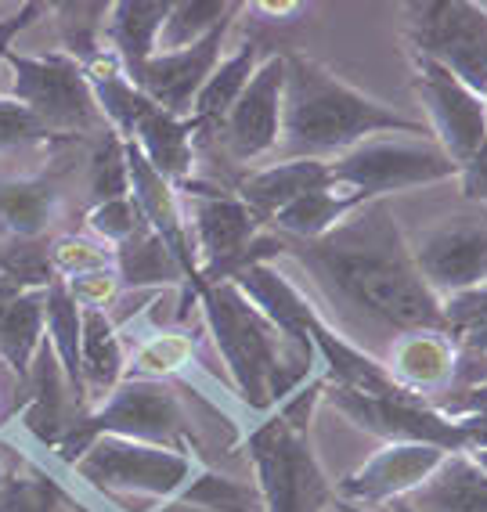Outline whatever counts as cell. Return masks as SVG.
Wrapping results in <instances>:
<instances>
[{
  "instance_id": "obj_15",
  "label": "cell",
  "mask_w": 487,
  "mask_h": 512,
  "mask_svg": "<svg viewBox=\"0 0 487 512\" xmlns=\"http://www.w3.org/2000/svg\"><path fill=\"white\" fill-rule=\"evenodd\" d=\"M231 26H235V22H224L221 29H213L210 37L199 40L195 47L152 55L138 73L127 76V80L134 83L156 109L188 119L192 116L195 98H199V91H203V83L210 80V73L224 58L221 51H224V44H228Z\"/></svg>"
},
{
  "instance_id": "obj_1",
  "label": "cell",
  "mask_w": 487,
  "mask_h": 512,
  "mask_svg": "<svg viewBox=\"0 0 487 512\" xmlns=\"http://www.w3.org/2000/svg\"><path fill=\"white\" fill-rule=\"evenodd\" d=\"M285 253L318 278L332 300L361 311L397 336L444 332L441 300L423 282L386 199L365 202L318 242H285Z\"/></svg>"
},
{
  "instance_id": "obj_13",
  "label": "cell",
  "mask_w": 487,
  "mask_h": 512,
  "mask_svg": "<svg viewBox=\"0 0 487 512\" xmlns=\"http://www.w3.org/2000/svg\"><path fill=\"white\" fill-rule=\"evenodd\" d=\"M423 282L437 300L487 285V220L451 217L430 228L412 249Z\"/></svg>"
},
{
  "instance_id": "obj_23",
  "label": "cell",
  "mask_w": 487,
  "mask_h": 512,
  "mask_svg": "<svg viewBox=\"0 0 487 512\" xmlns=\"http://www.w3.org/2000/svg\"><path fill=\"white\" fill-rule=\"evenodd\" d=\"M174 0H120L109 4L105 19V44L123 65V73L134 76L148 58L156 55V40L170 15Z\"/></svg>"
},
{
  "instance_id": "obj_44",
  "label": "cell",
  "mask_w": 487,
  "mask_h": 512,
  "mask_svg": "<svg viewBox=\"0 0 487 512\" xmlns=\"http://www.w3.org/2000/svg\"><path fill=\"white\" fill-rule=\"evenodd\" d=\"M469 455H473V462L487 473V451H469Z\"/></svg>"
},
{
  "instance_id": "obj_5",
  "label": "cell",
  "mask_w": 487,
  "mask_h": 512,
  "mask_svg": "<svg viewBox=\"0 0 487 512\" xmlns=\"http://www.w3.org/2000/svg\"><path fill=\"white\" fill-rule=\"evenodd\" d=\"M199 466V455L188 451L127 437H98L76 462H69V473L105 498H152L163 512V505H177Z\"/></svg>"
},
{
  "instance_id": "obj_41",
  "label": "cell",
  "mask_w": 487,
  "mask_h": 512,
  "mask_svg": "<svg viewBox=\"0 0 487 512\" xmlns=\"http://www.w3.org/2000/svg\"><path fill=\"white\" fill-rule=\"evenodd\" d=\"M44 4H22L19 15H11V19H0V65H4V55L11 51V40L19 37L22 29H29L37 22V15H44Z\"/></svg>"
},
{
  "instance_id": "obj_10",
  "label": "cell",
  "mask_w": 487,
  "mask_h": 512,
  "mask_svg": "<svg viewBox=\"0 0 487 512\" xmlns=\"http://www.w3.org/2000/svg\"><path fill=\"white\" fill-rule=\"evenodd\" d=\"M322 401L354 422L358 430L386 440V444H430L441 451H469V440L462 426L426 401L415 397H368L358 390H343V386L325 383Z\"/></svg>"
},
{
  "instance_id": "obj_28",
  "label": "cell",
  "mask_w": 487,
  "mask_h": 512,
  "mask_svg": "<svg viewBox=\"0 0 487 512\" xmlns=\"http://www.w3.org/2000/svg\"><path fill=\"white\" fill-rule=\"evenodd\" d=\"M239 11L242 4H224V0H177V4H170V15L159 29L156 55L195 47L199 40L210 37L213 29H221L224 22H235Z\"/></svg>"
},
{
  "instance_id": "obj_16",
  "label": "cell",
  "mask_w": 487,
  "mask_h": 512,
  "mask_svg": "<svg viewBox=\"0 0 487 512\" xmlns=\"http://www.w3.org/2000/svg\"><path fill=\"white\" fill-rule=\"evenodd\" d=\"M26 408H22V430L26 437H33L40 448H58V440L65 437V430L87 412V404L80 401L69 379H65L62 365H58L55 350L47 347V336H44V347L37 350L33 357V365H29L26 375Z\"/></svg>"
},
{
  "instance_id": "obj_8",
  "label": "cell",
  "mask_w": 487,
  "mask_h": 512,
  "mask_svg": "<svg viewBox=\"0 0 487 512\" xmlns=\"http://www.w3.org/2000/svg\"><path fill=\"white\" fill-rule=\"evenodd\" d=\"M448 177H459V166L423 138H372L329 163V184L358 206Z\"/></svg>"
},
{
  "instance_id": "obj_39",
  "label": "cell",
  "mask_w": 487,
  "mask_h": 512,
  "mask_svg": "<svg viewBox=\"0 0 487 512\" xmlns=\"http://www.w3.org/2000/svg\"><path fill=\"white\" fill-rule=\"evenodd\" d=\"M430 408H437V412L448 415V419H487V379L437 397Z\"/></svg>"
},
{
  "instance_id": "obj_32",
  "label": "cell",
  "mask_w": 487,
  "mask_h": 512,
  "mask_svg": "<svg viewBox=\"0 0 487 512\" xmlns=\"http://www.w3.org/2000/svg\"><path fill=\"white\" fill-rule=\"evenodd\" d=\"M91 195L94 206L130 195V174H127V145L120 134L105 130L98 138V148L91 156Z\"/></svg>"
},
{
  "instance_id": "obj_4",
  "label": "cell",
  "mask_w": 487,
  "mask_h": 512,
  "mask_svg": "<svg viewBox=\"0 0 487 512\" xmlns=\"http://www.w3.org/2000/svg\"><path fill=\"white\" fill-rule=\"evenodd\" d=\"M98 437H127V440H145V444H159V448H174L195 455V433L184 401L166 379H138L127 375L116 390L91 404L80 419L65 430L58 440L55 458H62L65 466L83 455V448Z\"/></svg>"
},
{
  "instance_id": "obj_2",
  "label": "cell",
  "mask_w": 487,
  "mask_h": 512,
  "mask_svg": "<svg viewBox=\"0 0 487 512\" xmlns=\"http://www.w3.org/2000/svg\"><path fill=\"white\" fill-rule=\"evenodd\" d=\"M379 134H430L423 119L390 109L368 98L347 80L304 55H285V91H282V138L275 159H322L332 163L343 152L372 141Z\"/></svg>"
},
{
  "instance_id": "obj_18",
  "label": "cell",
  "mask_w": 487,
  "mask_h": 512,
  "mask_svg": "<svg viewBox=\"0 0 487 512\" xmlns=\"http://www.w3.org/2000/svg\"><path fill=\"white\" fill-rule=\"evenodd\" d=\"M325 184H329V163L322 159H275V163L249 170L235 184V199L267 228L271 217L282 213L289 202Z\"/></svg>"
},
{
  "instance_id": "obj_25",
  "label": "cell",
  "mask_w": 487,
  "mask_h": 512,
  "mask_svg": "<svg viewBox=\"0 0 487 512\" xmlns=\"http://www.w3.org/2000/svg\"><path fill=\"white\" fill-rule=\"evenodd\" d=\"M354 210H361L358 202L340 195L332 184H325V188H314V192L293 199L282 213H275L267 231H275L285 242H318L336 224H343Z\"/></svg>"
},
{
  "instance_id": "obj_12",
  "label": "cell",
  "mask_w": 487,
  "mask_h": 512,
  "mask_svg": "<svg viewBox=\"0 0 487 512\" xmlns=\"http://www.w3.org/2000/svg\"><path fill=\"white\" fill-rule=\"evenodd\" d=\"M282 91H285V55H267L257 65L246 91L221 119L217 145L231 163H260L271 159L282 138Z\"/></svg>"
},
{
  "instance_id": "obj_31",
  "label": "cell",
  "mask_w": 487,
  "mask_h": 512,
  "mask_svg": "<svg viewBox=\"0 0 487 512\" xmlns=\"http://www.w3.org/2000/svg\"><path fill=\"white\" fill-rule=\"evenodd\" d=\"M177 505H195V509H206V512H253L257 498L253 491L228 476L213 473V469L199 466V473L192 476V484L184 487Z\"/></svg>"
},
{
  "instance_id": "obj_30",
  "label": "cell",
  "mask_w": 487,
  "mask_h": 512,
  "mask_svg": "<svg viewBox=\"0 0 487 512\" xmlns=\"http://www.w3.org/2000/svg\"><path fill=\"white\" fill-rule=\"evenodd\" d=\"M130 375L138 379H170L195 365V339L184 332H152L130 354Z\"/></svg>"
},
{
  "instance_id": "obj_45",
  "label": "cell",
  "mask_w": 487,
  "mask_h": 512,
  "mask_svg": "<svg viewBox=\"0 0 487 512\" xmlns=\"http://www.w3.org/2000/svg\"><path fill=\"white\" fill-rule=\"evenodd\" d=\"M325 512H350V509H347V505H340V502H336V498H332V502H329V509H325Z\"/></svg>"
},
{
  "instance_id": "obj_36",
  "label": "cell",
  "mask_w": 487,
  "mask_h": 512,
  "mask_svg": "<svg viewBox=\"0 0 487 512\" xmlns=\"http://www.w3.org/2000/svg\"><path fill=\"white\" fill-rule=\"evenodd\" d=\"M51 138H55V134H51L26 105L0 94V152H15V148L40 145V141H51Z\"/></svg>"
},
{
  "instance_id": "obj_26",
  "label": "cell",
  "mask_w": 487,
  "mask_h": 512,
  "mask_svg": "<svg viewBox=\"0 0 487 512\" xmlns=\"http://www.w3.org/2000/svg\"><path fill=\"white\" fill-rule=\"evenodd\" d=\"M62 195L47 181H8L0 184V224L19 242H37L55 228Z\"/></svg>"
},
{
  "instance_id": "obj_19",
  "label": "cell",
  "mask_w": 487,
  "mask_h": 512,
  "mask_svg": "<svg viewBox=\"0 0 487 512\" xmlns=\"http://www.w3.org/2000/svg\"><path fill=\"white\" fill-rule=\"evenodd\" d=\"M386 512H487V473L469 451H455L426 484L386 505Z\"/></svg>"
},
{
  "instance_id": "obj_22",
  "label": "cell",
  "mask_w": 487,
  "mask_h": 512,
  "mask_svg": "<svg viewBox=\"0 0 487 512\" xmlns=\"http://www.w3.org/2000/svg\"><path fill=\"white\" fill-rule=\"evenodd\" d=\"M80 372L83 390H87V408L127 379V350H123V336L109 311L80 314Z\"/></svg>"
},
{
  "instance_id": "obj_14",
  "label": "cell",
  "mask_w": 487,
  "mask_h": 512,
  "mask_svg": "<svg viewBox=\"0 0 487 512\" xmlns=\"http://www.w3.org/2000/svg\"><path fill=\"white\" fill-rule=\"evenodd\" d=\"M448 455L451 451L430 448V444H383L354 473L343 476L340 484H332V498L350 509H386L426 484Z\"/></svg>"
},
{
  "instance_id": "obj_35",
  "label": "cell",
  "mask_w": 487,
  "mask_h": 512,
  "mask_svg": "<svg viewBox=\"0 0 487 512\" xmlns=\"http://www.w3.org/2000/svg\"><path fill=\"white\" fill-rule=\"evenodd\" d=\"M62 494L44 476H8L0 484V512H58Z\"/></svg>"
},
{
  "instance_id": "obj_27",
  "label": "cell",
  "mask_w": 487,
  "mask_h": 512,
  "mask_svg": "<svg viewBox=\"0 0 487 512\" xmlns=\"http://www.w3.org/2000/svg\"><path fill=\"white\" fill-rule=\"evenodd\" d=\"M44 347V289H26L0 314V361L26 383L29 365Z\"/></svg>"
},
{
  "instance_id": "obj_20",
  "label": "cell",
  "mask_w": 487,
  "mask_h": 512,
  "mask_svg": "<svg viewBox=\"0 0 487 512\" xmlns=\"http://www.w3.org/2000/svg\"><path fill=\"white\" fill-rule=\"evenodd\" d=\"M195 130L192 119L170 116V112L148 105L141 112V119L134 123V134H130V145L138 148L145 163L156 170L159 177L181 188V184L192 181V166H195Z\"/></svg>"
},
{
  "instance_id": "obj_11",
  "label": "cell",
  "mask_w": 487,
  "mask_h": 512,
  "mask_svg": "<svg viewBox=\"0 0 487 512\" xmlns=\"http://www.w3.org/2000/svg\"><path fill=\"white\" fill-rule=\"evenodd\" d=\"M412 87L430 119L426 130L433 134V145L462 170L487 141V98L423 55H412Z\"/></svg>"
},
{
  "instance_id": "obj_6",
  "label": "cell",
  "mask_w": 487,
  "mask_h": 512,
  "mask_svg": "<svg viewBox=\"0 0 487 512\" xmlns=\"http://www.w3.org/2000/svg\"><path fill=\"white\" fill-rule=\"evenodd\" d=\"M249 466L257 476V498L264 512H325L332 484L314 455L311 433L285 426L275 412L242 433Z\"/></svg>"
},
{
  "instance_id": "obj_33",
  "label": "cell",
  "mask_w": 487,
  "mask_h": 512,
  "mask_svg": "<svg viewBox=\"0 0 487 512\" xmlns=\"http://www.w3.org/2000/svg\"><path fill=\"white\" fill-rule=\"evenodd\" d=\"M47 260H51V271L69 282V278L87 275V271L112 267V249L102 246L98 238L62 235V238H55V242H51V249H47Z\"/></svg>"
},
{
  "instance_id": "obj_21",
  "label": "cell",
  "mask_w": 487,
  "mask_h": 512,
  "mask_svg": "<svg viewBox=\"0 0 487 512\" xmlns=\"http://www.w3.org/2000/svg\"><path fill=\"white\" fill-rule=\"evenodd\" d=\"M112 267L120 278V289H148V285H177L181 300H177V321L188 318V307H199L195 296L188 293V275L177 264V256L163 246V238L156 231L141 224L123 246L112 249Z\"/></svg>"
},
{
  "instance_id": "obj_46",
  "label": "cell",
  "mask_w": 487,
  "mask_h": 512,
  "mask_svg": "<svg viewBox=\"0 0 487 512\" xmlns=\"http://www.w3.org/2000/svg\"><path fill=\"white\" fill-rule=\"evenodd\" d=\"M8 480V469H4V455H0V484Z\"/></svg>"
},
{
  "instance_id": "obj_17",
  "label": "cell",
  "mask_w": 487,
  "mask_h": 512,
  "mask_svg": "<svg viewBox=\"0 0 487 512\" xmlns=\"http://www.w3.org/2000/svg\"><path fill=\"white\" fill-rule=\"evenodd\" d=\"M383 368L405 394L433 404L455 386L459 347L448 332H405V336H394Z\"/></svg>"
},
{
  "instance_id": "obj_9",
  "label": "cell",
  "mask_w": 487,
  "mask_h": 512,
  "mask_svg": "<svg viewBox=\"0 0 487 512\" xmlns=\"http://www.w3.org/2000/svg\"><path fill=\"white\" fill-rule=\"evenodd\" d=\"M408 55L444 65L469 91L487 98V8L469 0L408 4Z\"/></svg>"
},
{
  "instance_id": "obj_34",
  "label": "cell",
  "mask_w": 487,
  "mask_h": 512,
  "mask_svg": "<svg viewBox=\"0 0 487 512\" xmlns=\"http://www.w3.org/2000/svg\"><path fill=\"white\" fill-rule=\"evenodd\" d=\"M141 224H145V220H141L138 202L130 199V195L127 199L98 202V206H91V213H87V228H91V235L109 249L123 246Z\"/></svg>"
},
{
  "instance_id": "obj_7",
  "label": "cell",
  "mask_w": 487,
  "mask_h": 512,
  "mask_svg": "<svg viewBox=\"0 0 487 512\" xmlns=\"http://www.w3.org/2000/svg\"><path fill=\"white\" fill-rule=\"evenodd\" d=\"M4 87L0 94L26 105L51 134H98L102 138L105 119L94 105L80 62L55 51V55H19L11 47L0 65Z\"/></svg>"
},
{
  "instance_id": "obj_38",
  "label": "cell",
  "mask_w": 487,
  "mask_h": 512,
  "mask_svg": "<svg viewBox=\"0 0 487 512\" xmlns=\"http://www.w3.org/2000/svg\"><path fill=\"white\" fill-rule=\"evenodd\" d=\"M65 282V278H62ZM69 293L80 303L83 311H109L116 296H120V278H116V267H102V271H87V275L69 278Z\"/></svg>"
},
{
  "instance_id": "obj_24",
  "label": "cell",
  "mask_w": 487,
  "mask_h": 512,
  "mask_svg": "<svg viewBox=\"0 0 487 512\" xmlns=\"http://www.w3.org/2000/svg\"><path fill=\"white\" fill-rule=\"evenodd\" d=\"M264 58H267L264 44H260V40H246L239 51H231L228 58L217 62V69H213L210 80L203 83L199 98H195L192 116H188L195 123V130L213 134V130L221 127V119L228 116L231 105L239 101V94L246 91V83L253 80V73H257V65L264 62Z\"/></svg>"
},
{
  "instance_id": "obj_3",
  "label": "cell",
  "mask_w": 487,
  "mask_h": 512,
  "mask_svg": "<svg viewBox=\"0 0 487 512\" xmlns=\"http://www.w3.org/2000/svg\"><path fill=\"white\" fill-rule=\"evenodd\" d=\"M195 303L203 311L217 357L228 368L231 394L246 404L253 419L271 415L285 397L322 375L314 350L275 329L235 282L199 285Z\"/></svg>"
},
{
  "instance_id": "obj_42",
  "label": "cell",
  "mask_w": 487,
  "mask_h": 512,
  "mask_svg": "<svg viewBox=\"0 0 487 512\" xmlns=\"http://www.w3.org/2000/svg\"><path fill=\"white\" fill-rule=\"evenodd\" d=\"M26 289H33V285H26L19 275H11L8 267H0V314L8 311L11 300H15V296H22Z\"/></svg>"
},
{
  "instance_id": "obj_43",
  "label": "cell",
  "mask_w": 487,
  "mask_h": 512,
  "mask_svg": "<svg viewBox=\"0 0 487 512\" xmlns=\"http://www.w3.org/2000/svg\"><path fill=\"white\" fill-rule=\"evenodd\" d=\"M469 440V451H487V419H455Z\"/></svg>"
},
{
  "instance_id": "obj_37",
  "label": "cell",
  "mask_w": 487,
  "mask_h": 512,
  "mask_svg": "<svg viewBox=\"0 0 487 512\" xmlns=\"http://www.w3.org/2000/svg\"><path fill=\"white\" fill-rule=\"evenodd\" d=\"M441 314H444V332H448L451 339L487 329V285L441 300Z\"/></svg>"
},
{
  "instance_id": "obj_29",
  "label": "cell",
  "mask_w": 487,
  "mask_h": 512,
  "mask_svg": "<svg viewBox=\"0 0 487 512\" xmlns=\"http://www.w3.org/2000/svg\"><path fill=\"white\" fill-rule=\"evenodd\" d=\"M55 15L58 40H62V55L73 62L87 65L98 55H105V19H109V4H51Z\"/></svg>"
},
{
  "instance_id": "obj_40",
  "label": "cell",
  "mask_w": 487,
  "mask_h": 512,
  "mask_svg": "<svg viewBox=\"0 0 487 512\" xmlns=\"http://www.w3.org/2000/svg\"><path fill=\"white\" fill-rule=\"evenodd\" d=\"M459 184H462V199L487 206V141L477 148V156L459 170Z\"/></svg>"
}]
</instances>
